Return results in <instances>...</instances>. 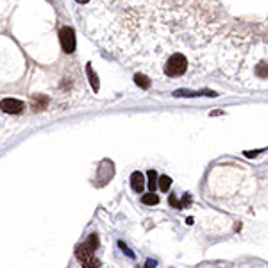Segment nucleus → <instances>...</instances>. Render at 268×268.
I'll return each mask as SVG.
<instances>
[{
    "instance_id": "nucleus-9",
    "label": "nucleus",
    "mask_w": 268,
    "mask_h": 268,
    "mask_svg": "<svg viewBox=\"0 0 268 268\" xmlns=\"http://www.w3.org/2000/svg\"><path fill=\"white\" fill-rule=\"evenodd\" d=\"M170 186H172V179H170L168 175H161L159 177V188H161V192H168Z\"/></svg>"
},
{
    "instance_id": "nucleus-7",
    "label": "nucleus",
    "mask_w": 268,
    "mask_h": 268,
    "mask_svg": "<svg viewBox=\"0 0 268 268\" xmlns=\"http://www.w3.org/2000/svg\"><path fill=\"white\" fill-rule=\"evenodd\" d=\"M134 81H136L138 86H142L143 89H148L150 88V79L147 75H143V73H136L134 75Z\"/></svg>"
},
{
    "instance_id": "nucleus-16",
    "label": "nucleus",
    "mask_w": 268,
    "mask_h": 268,
    "mask_svg": "<svg viewBox=\"0 0 268 268\" xmlns=\"http://www.w3.org/2000/svg\"><path fill=\"white\" fill-rule=\"evenodd\" d=\"M77 4H81V6H84V4H88V2H91V0H75Z\"/></svg>"
},
{
    "instance_id": "nucleus-15",
    "label": "nucleus",
    "mask_w": 268,
    "mask_h": 268,
    "mask_svg": "<svg viewBox=\"0 0 268 268\" xmlns=\"http://www.w3.org/2000/svg\"><path fill=\"white\" fill-rule=\"evenodd\" d=\"M257 154H259V150H254V152H245L247 158H256Z\"/></svg>"
},
{
    "instance_id": "nucleus-13",
    "label": "nucleus",
    "mask_w": 268,
    "mask_h": 268,
    "mask_svg": "<svg viewBox=\"0 0 268 268\" xmlns=\"http://www.w3.org/2000/svg\"><path fill=\"white\" fill-rule=\"evenodd\" d=\"M168 202H170V206H172V208H177V209H179V200H177V197H175V195H170V197H168Z\"/></svg>"
},
{
    "instance_id": "nucleus-5",
    "label": "nucleus",
    "mask_w": 268,
    "mask_h": 268,
    "mask_svg": "<svg viewBox=\"0 0 268 268\" xmlns=\"http://www.w3.org/2000/svg\"><path fill=\"white\" fill-rule=\"evenodd\" d=\"M131 186L136 193H142L145 190V177H143L142 172H134L131 175Z\"/></svg>"
},
{
    "instance_id": "nucleus-1",
    "label": "nucleus",
    "mask_w": 268,
    "mask_h": 268,
    "mask_svg": "<svg viewBox=\"0 0 268 268\" xmlns=\"http://www.w3.org/2000/svg\"><path fill=\"white\" fill-rule=\"evenodd\" d=\"M97 247H99V236L89 234L88 236V240L75 249L77 259H79V263H81L84 268H99L100 267V261L97 259V256H95Z\"/></svg>"
},
{
    "instance_id": "nucleus-12",
    "label": "nucleus",
    "mask_w": 268,
    "mask_h": 268,
    "mask_svg": "<svg viewBox=\"0 0 268 268\" xmlns=\"http://www.w3.org/2000/svg\"><path fill=\"white\" fill-rule=\"evenodd\" d=\"M118 245H120V249L124 250V254H127L129 257H134V252H132L131 249H129V247H127L125 243H124V241H118Z\"/></svg>"
},
{
    "instance_id": "nucleus-2",
    "label": "nucleus",
    "mask_w": 268,
    "mask_h": 268,
    "mask_svg": "<svg viewBox=\"0 0 268 268\" xmlns=\"http://www.w3.org/2000/svg\"><path fill=\"white\" fill-rule=\"evenodd\" d=\"M164 75L170 77V79H177V77H182L188 71V59L186 55H182L181 52H175L166 59L164 63Z\"/></svg>"
},
{
    "instance_id": "nucleus-3",
    "label": "nucleus",
    "mask_w": 268,
    "mask_h": 268,
    "mask_svg": "<svg viewBox=\"0 0 268 268\" xmlns=\"http://www.w3.org/2000/svg\"><path fill=\"white\" fill-rule=\"evenodd\" d=\"M59 38H61V45H63V50H65V52L70 54V52L75 50V36H73V31H71L70 27L61 29Z\"/></svg>"
},
{
    "instance_id": "nucleus-6",
    "label": "nucleus",
    "mask_w": 268,
    "mask_h": 268,
    "mask_svg": "<svg viewBox=\"0 0 268 268\" xmlns=\"http://www.w3.org/2000/svg\"><path fill=\"white\" fill-rule=\"evenodd\" d=\"M148 175V190H150V193H156V188H158V172L156 170H148L147 172Z\"/></svg>"
},
{
    "instance_id": "nucleus-11",
    "label": "nucleus",
    "mask_w": 268,
    "mask_h": 268,
    "mask_svg": "<svg viewBox=\"0 0 268 268\" xmlns=\"http://www.w3.org/2000/svg\"><path fill=\"white\" fill-rule=\"evenodd\" d=\"M190 204H192V195H190V193H184V198L179 200V209H186Z\"/></svg>"
},
{
    "instance_id": "nucleus-10",
    "label": "nucleus",
    "mask_w": 268,
    "mask_h": 268,
    "mask_svg": "<svg viewBox=\"0 0 268 268\" xmlns=\"http://www.w3.org/2000/svg\"><path fill=\"white\" fill-rule=\"evenodd\" d=\"M86 71H88V75H89V82H91V86H93V89L97 91V89H99V79H97V75L93 73V70H91V66L89 65L86 66Z\"/></svg>"
},
{
    "instance_id": "nucleus-8",
    "label": "nucleus",
    "mask_w": 268,
    "mask_h": 268,
    "mask_svg": "<svg viewBox=\"0 0 268 268\" xmlns=\"http://www.w3.org/2000/svg\"><path fill=\"white\" fill-rule=\"evenodd\" d=\"M142 202L145 204V206H156V204H159V197L156 193H147V195L142 197Z\"/></svg>"
},
{
    "instance_id": "nucleus-14",
    "label": "nucleus",
    "mask_w": 268,
    "mask_h": 268,
    "mask_svg": "<svg viewBox=\"0 0 268 268\" xmlns=\"http://www.w3.org/2000/svg\"><path fill=\"white\" fill-rule=\"evenodd\" d=\"M143 268H158V263L154 261V259H147V263L143 265Z\"/></svg>"
},
{
    "instance_id": "nucleus-4",
    "label": "nucleus",
    "mask_w": 268,
    "mask_h": 268,
    "mask_svg": "<svg viewBox=\"0 0 268 268\" xmlns=\"http://www.w3.org/2000/svg\"><path fill=\"white\" fill-rule=\"evenodd\" d=\"M25 104H23L22 100H17V99H4L0 100V109L4 111V113H11V115H18V113H22Z\"/></svg>"
}]
</instances>
